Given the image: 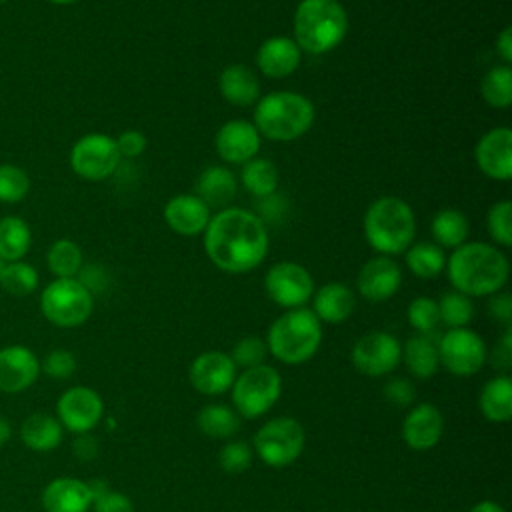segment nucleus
<instances>
[{"label":"nucleus","mask_w":512,"mask_h":512,"mask_svg":"<svg viewBox=\"0 0 512 512\" xmlns=\"http://www.w3.org/2000/svg\"><path fill=\"white\" fill-rule=\"evenodd\" d=\"M2 268H4V262L0 260V274H2Z\"/></svg>","instance_id":"55"},{"label":"nucleus","mask_w":512,"mask_h":512,"mask_svg":"<svg viewBox=\"0 0 512 512\" xmlns=\"http://www.w3.org/2000/svg\"><path fill=\"white\" fill-rule=\"evenodd\" d=\"M430 230L434 236V244H438L440 248H458L466 242L470 224L464 212L456 208H444L432 218Z\"/></svg>","instance_id":"31"},{"label":"nucleus","mask_w":512,"mask_h":512,"mask_svg":"<svg viewBox=\"0 0 512 512\" xmlns=\"http://www.w3.org/2000/svg\"><path fill=\"white\" fill-rule=\"evenodd\" d=\"M322 324L308 308H292L278 316L268 328V352L282 364H304L320 348Z\"/></svg>","instance_id":"6"},{"label":"nucleus","mask_w":512,"mask_h":512,"mask_svg":"<svg viewBox=\"0 0 512 512\" xmlns=\"http://www.w3.org/2000/svg\"><path fill=\"white\" fill-rule=\"evenodd\" d=\"M12 436V426L10 422L0 414V446H4Z\"/></svg>","instance_id":"53"},{"label":"nucleus","mask_w":512,"mask_h":512,"mask_svg":"<svg viewBox=\"0 0 512 512\" xmlns=\"http://www.w3.org/2000/svg\"><path fill=\"white\" fill-rule=\"evenodd\" d=\"M474 160L482 174L492 180L512 178V130L498 126L488 130L474 148Z\"/></svg>","instance_id":"16"},{"label":"nucleus","mask_w":512,"mask_h":512,"mask_svg":"<svg viewBox=\"0 0 512 512\" xmlns=\"http://www.w3.org/2000/svg\"><path fill=\"white\" fill-rule=\"evenodd\" d=\"M164 220L180 236H198L210 222V208L196 194H178L166 202Z\"/></svg>","instance_id":"22"},{"label":"nucleus","mask_w":512,"mask_h":512,"mask_svg":"<svg viewBox=\"0 0 512 512\" xmlns=\"http://www.w3.org/2000/svg\"><path fill=\"white\" fill-rule=\"evenodd\" d=\"M402 360L412 376L420 380L432 378L440 368L438 344L432 340V336L416 334L406 340L402 348Z\"/></svg>","instance_id":"29"},{"label":"nucleus","mask_w":512,"mask_h":512,"mask_svg":"<svg viewBox=\"0 0 512 512\" xmlns=\"http://www.w3.org/2000/svg\"><path fill=\"white\" fill-rule=\"evenodd\" d=\"M32 244V232L28 222L18 216L0 218V260L16 262L26 256Z\"/></svg>","instance_id":"30"},{"label":"nucleus","mask_w":512,"mask_h":512,"mask_svg":"<svg viewBox=\"0 0 512 512\" xmlns=\"http://www.w3.org/2000/svg\"><path fill=\"white\" fill-rule=\"evenodd\" d=\"M478 408L494 424L508 422L512 418V378L504 374L490 378L480 390Z\"/></svg>","instance_id":"28"},{"label":"nucleus","mask_w":512,"mask_h":512,"mask_svg":"<svg viewBox=\"0 0 512 512\" xmlns=\"http://www.w3.org/2000/svg\"><path fill=\"white\" fill-rule=\"evenodd\" d=\"M408 324L418 332L432 336L440 324V314H438V302L428 298V296H418L410 302L408 306Z\"/></svg>","instance_id":"39"},{"label":"nucleus","mask_w":512,"mask_h":512,"mask_svg":"<svg viewBox=\"0 0 512 512\" xmlns=\"http://www.w3.org/2000/svg\"><path fill=\"white\" fill-rule=\"evenodd\" d=\"M196 424L204 436L224 440V438H230L238 430L240 416L230 406L206 404L200 408V412L196 416Z\"/></svg>","instance_id":"32"},{"label":"nucleus","mask_w":512,"mask_h":512,"mask_svg":"<svg viewBox=\"0 0 512 512\" xmlns=\"http://www.w3.org/2000/svg\"><path fill=\"white\" fill-rule=\"evenodd\" d=\"M40 502L44 512H88L92 508V492L88 482L60 476L44 486Z\"/></svg>","instance_id":"21"},{"label":"nucleus","mask_w":512,"mask_h":512,"mask_svg":"<svg viewBox=\"0 0 512 512\" xmlns=\"http://www.w3.org/2000/svg\"><path fill=\"white\" fill-rule=\"evenodd\" d=\"M114 140L122 158H136L146 150V136L140 130H126Z\"/></svg>","instance_id":"47"},{"label":"nucleus","mask_w":512,"mask_h":512,"mask_svg":"<svg viewBox=\"0 0 512 512\" xmlns=\"http://www.w3.org/2000/svg\"><path fill=\"white\" fill-rule=\"evenodd\" d=\"M480 94L488 106L506 110L512 104V68L508 64L490 68L480 82Z\"/></svg>","instance_id":"36"},{"label":"nucleus","mask_w":512,"mask_h":512,"mask_svg":"<svg viewBox=\"0 0 512 512\" xmlns=\"http://www.w3.org/2000/svg\"><path fill=\"white\" fill-rule=\"evenodd\" d=\"M240 180H242V186L252 196L268 198L278 188V170H276V166L270 160L254 156L252 160L242 164Z\"/></svg>","instance_id":"33"},{"label":"nucleus","mask_w":512,"mask_h":512,"mask_svg":"<svg viewBox=\"0 0 512 512\" xmlns=\"http://www.w3.org/2000/svg\"><path fill=\"white\" fill-rule=\"evenodd\" d=\"M238 192L236 176L226 166H210L196 180V196L208 208H228Z\"/></svg>","instance_id":"25"},{"label":"nucleus","mask_w":512,"mask_h":512,"mask_svg":"<svg viewBox=\"0 0 512 512\" xmlns=\"http://www.w3.org/2000/svg\"><path fill=\"white\" fill-rule=\"evenodd\" d=\"M252 460H254V450L244 440L228 442L218 452V464L228 474H242V472H246L252 466Z\"/></svg>","instance_id":"42"},{"label":"nucleus","mask_w":512,"mask_h":512,"mask_svg":"<svg viewBox=\"0 0 512 512\" xmlns=\"http://www.w3.org/2000/svg\"><path fill=\"white\" fill-rule=\"evenodd\" d=\"M312 312L320 322L340 324L348 320L356 308L354 292L342 282H328L320 286L314 294Z\"/></svg>","instance_id":"24"},{"label":"nucleus","mask_w":512,"mask_h":512,"mask_svg":"<svg viewBox=\"0 0 512 512\" xmlns=\"http://www.w3.org/2000/svg\"><path fill=\"white\" fill-rule=\"evenodd\" d=\"M448 280L466 296H492L508 280V258L492 244L464 242L446 260Z\"/></svg>","instance_id":"2"},{"label":"nucleus","mask_w":512,"mask_h":512,"mask_svg":"<svg viewBox=\"0 0 512 512\" xmlns=\"http://www.w3.org/2000/svg\"><path fill=\"white\" fill-rule=\"evenodd\" d=\"M30 190L28 174L16 164H0V202L16 204Z\"/></svg>","instance_id":"40"},{"label":"nucleus","mask_w":512,"mask_h":512,"mask_svg":"<svg viewBox=\"0 0 512 512\" xmlns=\"http://www.w3.org/2000/svg\"><path fill=\"white\" fill-rule=\"evenodd\" d=\"M204 250L210 262L230 274L254 270L268 252V230L250 210L228 206L210 216L204 230Z\"/></svg>","instance_id":"1"},{"label":"nucleus","mask_w":512,"mask_h":512,"mask_svg":"<svg viewBox=\"0 0 512 512\" xmlns=\"http://www.w3.org/2000/svg\"><path fill=\"white\" fill-rule=\"evenodd\" d=\"M2 2H6V0H0V4H2Z\"/></svg>","instance_id":"56"},{"label":"nucleus","mask_w":512,"mask_h":512,"mask_svg":"<svg viewBox=\"0 0 512 512\" xmlns=\"http://www.w3.org/2000/svg\"><path fill=\"white\" fill-rule=\"evenodd\" d=\"M236 364L232 362L230 354L220 350L202 352L190 364L188 378L190 384L204 396H220L228 392L238 376Z\"/></svg>","instance_id":"15"},{"label":"nucleus","mask_w":512,"mask_h":512,"mask_svg":"<svg viewBox=\"0 0 512 512\" xmlns=\"http://www.w3.org/2000/svg\"><path fill=\"white\" fill-rule=\"evenodd\" d=\"M218 156L228 164H244L252 160L262 144V136L248 120H230L222 124L214 138Z\"/></svg>","instance_id":"18"},{"label":"nucleus","mask_w":512,"mask_h":512,"mask_svg":"<svg viewBox=\"0 0 512 512\" xmlns=\"http://www.w3.org/2000/svg\"><path fill=\"white\" fill-rule=\"evenodd\" d=\"M348 32V14L338 0H300L294 12V42L308 54L334 50Z\"/></svg>","instance_id":"4"},{"label":"nucleus","mask_w":512,"mask_h":512,"mask_svg":"<svg viewBox=\"0 0 512 512\" xmlns=\"http://www.w3.org/2000/svg\"><path fill=\"white\" fill-rule=\"evenodd\" d=\"M438 314L440 322L448 328H466L474 316V306L470 296L452 290L442 294V298L438 300Z\"/></svg>","instance_id":"38"},{"label":"nucleus","mask_w":512,"mask_h":512,"mask_svg":"<svg viewBox=\"0 0 512 512\" xmlns=\"http://www.w3.org/2000/svg\"><path fill=\"white\" fill-rule=\"evenodd\" d=\"M48 2H52V4H74L78 0H48Z\"/></svg>","instance_id":"54"},{"label":"nucleus","mask_w":512,"mask_h":512,"mask_svg":"<svg viewBox=\"0 0 512 512\" xmlns=\"http://www.w3.org/2000/svg\"><path fill=\"white\" fill-rule=\"evenodd\" d=\"M94 310V294L78 278H56L40 294L42 316L58 328L82 326Z\"/></svg>","instance_id":"7"},{"label":"nucleus","mask_w":512,"mask_h":512,"mask_svg":"<svg viewBox=\"0 0 512 512\" xmlns=\"http://www.w3.org/2000/svg\"><path fill=\"white\" fill-rule=\"evenodd\" d=\"M64 428L60 420L48 412H32L20 424V440L32 452H52L60 446Z\"/></svg>","instance_id":"26"},{"label":"nucleus","mask_w":512,"mask_h":512,"mask_svg":"<svg viewBox=\"0 0 512 512\" xmlns=\"http://www.w3.org/2000/svg\"><path fill=\"white\" fill-rule=\"evenodd\" d=\"M366 242L380 252V256L402 254L414 244L416 218L402 198L382 196L374 200L364 214Z\"/></svg>","instance_id":"3"},{"label":"nucleus","mask_w":512,"mask_h":512,"mask_svg":"<svg viewBox=\"0 0 512 512\" xmlns=\"http://www.w3.org/2000/svg\"><path fill=\"white\" fill-rule=\"evenodd\" d=\"M444 432L442 412L428 402L416 404L402 420V440L416 452L432 450Z\"/></svg>","instance_id":"19"},{"label":"nucleus","mask_w":512,"mask_h":512,"mask_svg":"<svg viewBox=\"0 0 512 512\" xmlns=\"http://www.w3.org/2000/svg\"><path fill=\"white\" fill-rule=\"evenodd\" d=\"M264 288L272 302L292 310L302 308L314 294L310 272L296 262H276L264 276Z\"/></svg>","instance_id":"12"},{"label":"nucleus","mask_w":512,"mask_h":512,"mask_svg":"<svg viewBox=\"0 0 512 512\" xmlns=\"http://www.w3.org/2000/svg\"><path fill=\"white\" fill-rule=\"evenodd\" d=\"M104 416L102 396L88 386H72L64 390L56 402V418L64 430L74 434L90 432Z\"/></svg>","instance_id":"14"},{"label":"nucleus","mask_w":512,"mask_h":512,"mask_svg":"<svg viewBox=\"0 0 512 512\" xmlns=\"http://www.w3.org/2000/svg\"><path fill=\"white\" fill-rule=\"evenodd\" d=\"M92 510L94 512H134V504L126 494L108 488L104 494L92 500Z\"/></svg>","instance_id":"46"},{"label":"nucleus","mask_w":512,"mask_h":512,"mask_svg":"<svg viewBox=\"0 0 512 512\" xmlns=\"http://www.w3.org/2000/svg\"><path fill=\"white\" fill-rule=\"evenodd\" d=\"M406 264L418 278H436L446 268V252L434 242H416L406 250Z\"/></svg>","instance_id":"34"},{"label":"nucleus","mask_w":512,"mask_h":512,"mask_svg":"<svg viewBox=\"0 0 512 512\" xmlns=\"http://www.w3.org/2000/svg\"><path fill=\"white\" fill-rule=\"evenodd\" d=\"M268 356V346H266V340L258 338V336H246L242 340H238L232 348V362L236 364V368H254V366H260L264 364Z\"/></svg>","instance_id":"43"},{"label":"nucleus","mask_w":512,"mask_h":512,"mask_svg":"<svg viewBox=\"0 0 512 512\" xmlns=\"http://www.w3.org/2000/svg\"><path fill=\"white\" fill-rule=\"evenodd\" d=\"M490 362H492V366H498V368H504V370L510 366V362H512V328H510V324L506 326L498 346L494 348V354H492Z\"/></svg>","instance_id":"49"},{"label":"nucleus","mask_w":512,"mask_h":512,"mask_svg":"<svg viewBox=\"0 0 512 512\" xmlns=\"http://www.w3.org/2000/svg\"><path fill=\"white\" fill-rule=\"evenodd\" d=\"M0 288L16 298L28 296L38 288V272L32 264L24 260L6 262L0 274Z\"/></svg>","instance_id":"37"},{"label":"nucleus","mask_w":512,"mask_h":512,"mask_svg":"<svg viewBox=\"0 0 512 512\" xmlns=\"http://www.w3.org/2000/svg\"><path fill=\"white\" fill-rule=\"evenodd\" d=\"M496 50H498L500 58L504 60V64L510 66V62H512V28H510V26H506V28L498 34V38H496Z\"/></svg>","instance_id":"51"},{"label":"nucleus","mask_w":512,"mask_h":512,"mask_svg":"<svg viewBox=\"0 0 512 512\" xmlns=\"http://www.w3.org/2000/svg\"><path fill=\"white\" fill-rule=\"evenodd\" d=\"M436 344L440 366L454 376H474L488 358L484 340L470 328H450Z\"/></svg>","instance_id":"11"},{"label":"nucleus","mask_w":512,"mask_h":512,"mask_svg":"<svg viewBox=\"0 0 512 512\" xmlns=\"http://www.w3.org/2000/svg\"><path fill=\"white\" fill-rule=\"evenodd\" d=\"M302 50L288 36H272L264 40L256 52V66L268 78H286L296 72Z\"/></svg>","instance_id":"23"},{"label":"nucleus","mask_w":512,"mask_h":512,"mask_svg":"<svg viewBox=\"0 0 512 512\" xmlns=\"http://www.w3.org/2000/svg\"><path fill=\"white\" fill-rule=\"evenodd\" d=\"M40 376L38 356L22 344L0 348V392L18 394L34 386Z\"/></svg>","instance_id":"17"},{"label":"nucleus","mask_w":512,"mask_h":512,"mask_svg":"<svg viewBox=\"0 0 512 512\" xmlns=\"http://www.w3.org/2000/svg\"><path fill=\"white\" fill-rule=\"evenodd\" d=\"M230 392L238 416L254 420L264 416L278 402L282 394V378L276 368L260 364L242 370L236 376Z\"/></svg>","instance_id":"8"},{"label":"nucleus","mask_w":512,"mask_h":512,"mask_svg":"<svg viewBox=\"0 0 512 512\" xmlns=\"http://www.w3.org/2000/svg\"><path fill=\"white\" fill-rule=\"evenodd\" d=\"M402 284L400 266L390 256L370 258L358 272L356 286L360 296L370 302H384L392 298Z\"/></svg>","instance_id":"20"},{"label":"nucleus","mask_w":512,"mask_h":512,"mask_svg":"<svg viewBox=\"0 0 512 512\" xmlns=\"http://www.w3.org/2000/svg\"><path fill=\"white\" fill-rule=\"evenodd\" d=\"M40 372L54 380H66L76 372V358L70 350L64 348L50 350L40 362Z\"/></svg>","instance_id":"44"},{"label":"nucleus","mask_w":512,"mask_h":512,"mask_svg":"<svg viewBox=\"0 0 512 512\" xmlns=\"http://www.w3.org/2000/svg\"><path fill=\"white\" fill-rule=\"evenodd\" d=\"M82 262L84 258H82L80 246L68 238L56 240L46 254L48 270L56 278H76L78 272L82 270Z\"/></svg>","instance_id":"35"},{"label":"nucleus","mask_w":512,"mask_h":512,"mask_svg":"<svg viewBox=\"0 0 512 512\" xmlns=\"http://www.w3.org/2000/svg\"><path fill=\"white\" fill-rule=\"evenodd\" d=\"M468 512H506V510L494 500H480Z\"/></svg>","instance_id":"52"},{"label":"nucleus","mask_w":512,"mask_h":512,"mask_svg":"<svg viewBox=\"0 0 512 512\" xmlns=\"http://www.w3.org/2000/svg\"><path fill=\"white\" fill-rule=\"evenodd\" d=\"M218 88L226 102L234 106H250L260 96V82L256 74L244 64H232L218 76Z\"/></svg>","instance_id":"27"},{"label":"nucleus","mask_w":512,"mask_h":512,"mask_svg":"<svg viewBox=\"0 0 512 512\" xmlns=\"http://www.w3.org/2000/svg\"><path fill=\"white\" fill-rule=\"evenodd\" d=\"M314 104L298 92H272L256 102L254 126L274 142H292L304 136L314 122Z\"/></svg>","instance_id":"5"},{"label":"nucleus","mask_w":512,"mask_h":512,"mask_svg":"<svg viewBox=\"0 0 512 512\" xmlns=\"http://www.w3.org/2000/svg\"><path fill=\"white\" fill-rule=\"evenodd\" d=\"M304 426L290 416H278L260 426L254 436V454L270 468H284L296 462L304 450Z\"/></svg>","instance_id":"9"},{"label":"nucleus","mask_w":512,"mask_h":512,"mask_svg":"<svg viewBox=\"0 0 512 512\" xmlns=\"http://www.w3.org/2000/svg\"><path fill=\"white\" fill-rule=\"evenodd\" d=\"M72 452L78 460H92L98 456V440L90 432L76 434L72 442Z\"/></svg>","instance_id":"50"},{"label":"nucleus","mask_w":512,"mask_h":512,"mask_svg":"<svg viewBox=\"0 0 512 512\" xmlns=\"http://www.w3.org/2000/svg\"><path fill=\"white\" fill-rule=\"evenodd\" d=\"M116 140L102 132H90L76 140L70 150V166L84 180H104L114 174L120 164Z\"/></svg>","instance_id":"10"},{"label":"nucleus","mask_w":512,"mask_h":512,"mask_svg":"<svg viewBox=\"0 0 512 512\" xmlns=\"http://www.w3.org/2000/svg\"><path fill=\"white\" fill-rule=\"evenodd\" d=\"M350 358L360 374L380 378L390 374L400 364L402 348L396 336L382 330H374L356 340Z\"/></svg>","instance_id":"13"},{"label":"nucleus","mask_w":512,"mask_h":512,"mask_svg":"<svg viewBox=\"0 0 512 512\" xmlns=\"http://www.w3.org/2000/svg\"><path fill=\"white\" fill-rule=\"evenodd\" d=\"M486 226L490 232V238L508 248L512 244V204L510 200H500L490 206Z\"/></svg>","instance_id":"41"},{"label":"nucleus","mask_w":512,"mask_h":512,"mask_svg":"<svg viewBox=\"0 0 512 512\" xmlns=\"http://www.w3.org/2000/svg\"><path fill=\"white\" fill-rule=\"evenodd\" d=\"M488 314H490V318H494L498 322H504L508 326L510 320H512V298H510V294H506V292L492 294L490 300H488Z\"/></svg>","instance_id":"48"},{"label":"nucleus","mask_w":512,"mask_h":512,"mask_svg":"<svg viewBox=\"0 0 512 512\" xmlns=\"http://www.w3.org/2000/svg\"><path fill=\"white\" fill-rule=\"evenodd\" d=\"M384 396L390 404L398 406V408H406L414 402L416 398V388L408 378H392L386 386H384Z\"/></svg>","instance_id":"45"}]
</instances>
